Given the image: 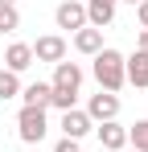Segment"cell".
Segmentation results:
<instances>
[{"instance_id": "1", "label": "cell", "mask_w": 148, "mask_h": 152, "mask_svg": "<svg viewBox=\"0 0 148 152\" xmlns=\"http://www.w3.org/2000/svg\"><path fill=\"white\" fill-rule=\"evenodd\" d=\"M78 86H82V66L78 62H58L53 66V82H49V103L58 111H74Z\"/></svg>"}, {"instance_id": "2", "label": "cell", "mask_w": 148, "mask_h": 152, "mask_svg": "<svg viewBox=\"0 0 148 152\" xmlns=\"http://www.w3.org/2000/svg\"><path fill=\"white\" fill-rule=\"evenodd\" d=\"M95 78H99V91H119L123 86V53L119 50H111V45H103V50L95 53Z\"/></svg>"}, {"instance_id": "3", "label": "cell", "mask_w": 148, "mask_h": 152, "mask_svg": "<svg viewBox=\"0 0 148 152\" xmlns=\"http://www.w3.org/2000/svg\"><path fill=\"white\" fill-rule=\"evenodd\" d=\"M17 132H21V140L25 144H41L45 140V111H37V107H21V115H17Z\"/></svg>"}, {"instance_id": "4", "label": "cell", "mask_w": 148, "mask_h": 152, "mask_svg": "<svg viewBox=\"0 0 148 152\" xmlns=\"http://www.w3.org/2000/svg\"><path fill=\"white\" fill-rule=\"evenodd\" d=\"M119 115V99L111 95V91H99V95H91V103H86V119L91 124H107V119H115Z\"/></svg>"}, {"instance_id": "5", "label": "cell", "mask_w": 148, "mask_h": 152, "mask_svg": "<svg viewBox=\"0 0 148 152\" xmlns=\"http://www.w3.org/2000/svg\"><path fill=\"white\" fill-rule=\"evenodd\" d=\"M33 50V62H66V41L58 37V33H49V37H37V45H29Z\"/></svg>"}, {"instance_id": "6", "label": "cell", "mask_w": 148, "mask_h": 152, "mask_svg": "<svg viewBox=\"0 0 148 152\" xmlns=\"http://www.w3.org/2000/svg\"><path fill=\"white\" fill-rule=\"evenodd\" d=\"M53 21H58V29H86V8L78 4V0H66V4H58V12H53Z\"/></svg>"}, {"instance_id": "7", "label": "cell", "mask_w": 148, "mask_h": 152, "mask_svg": "<svg viewBox=\"0 0 148 152\" xmlns=\"http://www.w3.org/2000/svg\"><path fill=\"white\" fill-rule=\"evenodd\" d=\"M123 82L132 86H148V53L136 50L132 58H123Z\"/></svg>"}, {"instance_id": "8", "label": "cell", "mask_w": 148, "mask_h": 152, "mask_svg": "<svg viewBox=\"0 0 148 152\" xmlns=\"http://www.w3.org/2000/svg\"><path fill=\"white\" fill-rule=\"evenodd\" d=\"M82 8H86V25L91 29L111 25V17H115V0H86Z\"/></svg>"}, {"instance_id": "9", "label": "cell", "mask_w": 148, "mask_h": 152, "mask_svg": "<svg viewBox=\"0 0 148 152\" xmlns=\"http://www.w3.org/2000/svg\"><path fill=\"white\" fill-rule=\"evenodd\" d=\"M99 144H103V152H119V148H127V127H119L115 119H107V124L99 127Z\"/></svg>"}, {"instance_id": "10", "label": "cell", "mask_w": 148, "mask_h": 152, "mask_svg": "<svg viewBox=\"0 0 148 152\" xmlns=\"http://www.w3.org/2000/svg\"><path fill=\"white\" fill-rule=\"evenodd\" d=\"M86 132H91L86 111H78V107H74V111H62V136H66V140H82Z\"/></svg>"}, {"instance_id": "11", "label": "cell", "mask_w": 148, "mask_h": 152, "mask_svg": "<svg viewBox=\"0 0 148 152\" xmlns=\"http://www.w3.org/2000/svg\"><path fill=\"white\" fill-rule=\"evenodd\" d=\"M29 66H33V50H29L25 41H17V45H8V50H4V70L21 74V70H29Z\"/></svg>"}, {"instance_id": "12", "label": "cell", "mask_w": 148, "mask_h": 152, "mask_svg": "<svg viewBox=\"0 0 148 152\" xmlns=\"http://www.w3.org/2000/svg\"><path fill=\"white\" fill-rule=\"evenodd\" d=\"M74 50L78 53H86V58H95L99 50H103V29H78V33H74Z\"/></svg>"}, {"instance_id": "13", "label": "cell", "mask_w": 148, "mask_h": 152, "mask_svg": "<svg viewBox=\"0 0 148 152\" xmlns=\"http://www.w3.org/2000/svg\"><path fill=\"white\" fill-rule=\"evenodd\" d=\"M21 99H25V107L45 111V107H49V82H29V86L21 91Z\"/></svg>"}, {"instance_id": "14", "label": "cell", "mask_w": 148, "mask_h": 152, "mask_svg": "<svg viewBox=\"0 0 148 152\" xmlns=\"http://www.w3.org/2000/svg\"><path fill=\"white\" fill-rule=\"evenodd\" d=\"M127 144L136 152H148V119H140L136 127H127Z\"/></svg>"}, {"instance_id": "15", "label": "cell", "mask_w": 148, "mask_h": 152, "mask_svg": "<svg viewBox=\"0 0 148 152\" xmlns=\"http://www.w3.org/2000/svg\"><path fill=\"white\" fill-rule=\"evenodd\" d=\"M17 25H21L17 4H0V33H17Z\"/></svg>"}, {"instance_id": "16", "label": "cell", "mask_w": 148, "mask_h": 152, "mask_svg": "<svg viewBox=\"0 0 148 152\" xmlns=\"http://www.w3.org/2000/svg\"><path fill=\"white\" fill-rule=\"evenodd\" d=\"M12 95H21V78L12 70H0V99H12Z\"/></svg>"}, {"instance_id": "17", "label": "cell", "mask_w": 148, "mask_h": 152, "mask_svg": "<svg viewBox=\"0 0 148 152\" xmlns=\"http://www.w3.org/2000/svg\"><path fill=\"white\" fill-rule=\"evenodd\" d=\"M53 152H82V148H78V140H66V136H62V140H58V148H53Z\"/></svg>"}, {"instance_id": "18", "label": "cell", "mask_w": 148, "mask_h": 152, "mask_svg": "<svg viewBox=\"0 0 148 152\" xmlns=\"http://www.w3.org/2000/svg\"><path fill=\"white\" fill-rule=\"evenodd\" d=\"M136 12H140V25L148 29V0H140V4H136Z\"/></svg>"}, {"instance_id": "19", "label": "cell", "mask_w": 148, "mask_h": 152, "mask_svg": "<svg viewBox=\"0 0 148 152\" xmlns=\"http://www.w3.org/2000/svg\"><path fill=\"white\" fill-rule=\"evenodd\" d=\"M136 50H144V53H148V29H140V37H136Z\"/></svg>"}, {"instance_id": "20", "label": "cell", "mask_w": 148, "mask_h": 152, "mask_svg": "<svg viewBox=\"0 0 148 152\" xmlns=\"http://www.w3.org/2000/svg\"><path fill=\"white\" fill-rule=\"evenodd\" d=\"M127 4H140V0H127Z\"/></svg>"}, {"instance_id": "21", "label": "cell", "mask_w": 148, "mask_h": 152, "mask_svg": "<svg viewBox=\"0 0 148 152\" xmlns=\"http://www.w3.org/2000/svg\"><path fill=\"white\" fill-rule=\"evenodd\" d=\"M0 4H12V0H0Z\"/></svg>"}, {"instance_id": "22", "label": "cell", "mask_w": 148, "mask_h": 152, "mask_svg": "<svg viewBox=\"0 0 148 152\" xmlns=\"http://www.w3.org/2000/svg\"><path fill=\"white\" fill-rule=\"evenodd\" d=\"M132 152H136V148H132Z\"/></svg>"}]
</instances>
